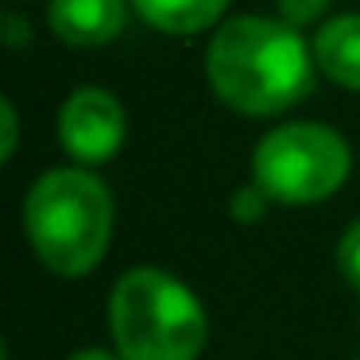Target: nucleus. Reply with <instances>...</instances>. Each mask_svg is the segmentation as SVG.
Returning <instances> with one entry per match:
<instances>
[{
	"instance_id": "obj_2",
	"label": "nucleus",
	"mask_w": 360,
	"mask_h": 360,
	"mask_svg": "<svg viewBox=\"0 0 360 360\" xmlns=\"http://www.w3.org/2000/svg\"><path fill=\"white\" fill-rule=\"evenodd\" d=\"M24 233L47 271L82 279L112 240V194L89 167H55L24 198Z\"/></svg>"
},
{
	"instance_id": "obj_13",
	"label": "nucleus",
	"mask_w": 360,
	"mask_h": 360,
	"mask_svg": "<svg viewBox=\"0 0 360 360\" xmlns=\"http://www.w3.org/2000/svg\"><path fill=\"white\" fill-rule=\"evenodd\" d=\"M4 43H8V47H24V43H32L27 39V35H32V27L24 24V20L16 16V12H8V16H4Z\"/></svg>"
},
{
	"instance_id": "obj_8",
	"label": "nucleus",
	"mask_w": 360,
	"mask_h": 360,
	"mask_svg": "<svg viewBox=\"0 0 360 360\" xmlns=\"http://www.w3.org/2000/svg\"><path fill=\"white\" fill-rule=\"evenodd\" d=\"M132 8L163 35H198L225 16L229 0H132Z\"/></svg>"
},
{
	"instance_id": "obj_1",
	"label": "nucleus",
	"mask_w": 360,
	"mask_h": 360,
	"mask_svg": "<svg viewBox=\"0 0 360 360\" xmlns=\"http://www.w3.org/2000/svg\"><path fill=\"white\" fill-rule=\"evenodd\" d=\"M314 47L279 16H236L205 43L213 97L244 117H275L314 89Z\"/></svg>"
},
{
	"instance_id": "obj_5",
	"label": "nucleus",
	"mask_w": 360,
	"mask_h": 360,
	"mask_svg": "<svg viewBox=\"0 0 360 360\" xmlns=\"http://www.w3.org/2000/svg\"><path fill=\"white\" fill-rule=\"evenodd\" d=\"M128 140V112L105 86H78L58 109V143L78 167L117 159Z\"/></svg>"
},
{
	"instance_id": "obj_3",
	"label": "nucleus",
	"mask_w": 360,
	"mask_h": 360,
	"mask_svg": "<svg viewBox=\"0 0 360 360\" xmlns=\"http://www.w3.org/2000/svg\"><path fill=\"white\" fill-rule=\"evenodd\" d=\"M109 333L124 360H198L210 341V318L179 275L132 267L112 283Z\"/></svg>"
},
{
	"instance_id": "obj_14",
	"label": "nucleus",
	"mask_w": 360,
	"mask_h": 360,
	"mask_svg": "<svg viewBox=\"0 0 360 360\" xmlns=\"http://www.w3.org/2000/svg\"><path fill=\"white\" fill-rule=\"evenodd\" d=\"M66 360H124L117 349H78L74 356H66Z\"/></svg>"
},
{
	"instance_id": "obj_9",
	"label": "nucleus",
	"mask_w": 360,
	"mask_h": 360,
	"mask_svg": "<svg viewBox=\"0 0 360 360\" xmlns=\"http://www.w3.org/2000/svg\"><path fill=\"white\" fill-rule=\"evenodd\" d=\"M267 210H271V194H267L259 182H244V186H236L233 198H229V213H233V221H240V225L264 221Z\"/></svg>"
},
{
	"instance_id": "obj_11",
	"label": "nucleus",
	"mask_w": 360,
	"mask_h": 360,
	"mask_svg": "<svg viewBox=\"0 0 360 360\" xmlns=\"http://www.w3.org/2000/svg\"><path fill=\"white\" fill-rule=\"evenodd\" d=\"M329 4L333 0H275V8H279V20H287L290 27H310V24H318L321 16L329 12Z\"/></svg>"
},
{
	"instance_id": "obj_7",
	"label": "nucleus",
	"mask_w": 360,
	"mask_h": 360,
	"mask_svg": "<svg viewBox=\"0 0 360 360\" xmlns=\"http://www.w3.org/2000/svg\"><path fill=\"white\" fill-rule=\"evenodd\" d=\"M314 63L333 86L360 94V12H341L318 27Z\"/></svg>"
},
{
	"instance_id": "obj_4",
	"label": "nucleus",
	"mask_w": 360,
	"mask_h": 360,
	"mask_svg": "<svg viewBox=\"0 0 360 360\" xmlns=\"http://www.w3.org/2000/svg\"><path fill=\"white\" fill-rule=\"evenodd\" d=\"M352 151L341 132L318 120L279 124L252 151V182L279 205H318L345 186Z\"/></svg>"
},
{
	"instance_id": "obj_12",
	"label": "nucleus",
	"mask_w": 360,
	"mask_h": 360,
	"mask_svg": "<svg viewBox=\"0 0 360 360\" xmlns=\"http://www.w3.org/2000/svg\"><path fill=\"white\" fill-rule=\"evenodd\" d=\"M0 159L8 163L12 155H16V143H20V117H16V105H12V97H4L0 101Z\"/></svg>"
},
{
	"instance_id": "obj_6",
	"label": "nucleus",
	"mask_w": 360,
	"mask_h": 360,
	"mask_svg": "<svg viewBox=\"0 0 360 360\" xmlns=\"http://www.w3.org/2000/svg\"><path fill=\"white\" fill-rule=\"evenodd\" d=\"M47 24L70 47H105L128 24V0H51Z\"/></svg>"
},
{
	"instance_id": "obj_10",
	"label": "nucleus",
	"mask_w": 360,
	"mask_h": 360,
	"mask_svg": "<svg viewBox=\"0 0 360 360\" xmlns=\"http://www.w3.org/2000/svg\"><path fill=\"white\" fill-rule=\"evenodd\" d=\"M337 271H341L345 283L360 295V217L352 221L341 233V240H337Z\"/></svg>"
}]
</instances>
